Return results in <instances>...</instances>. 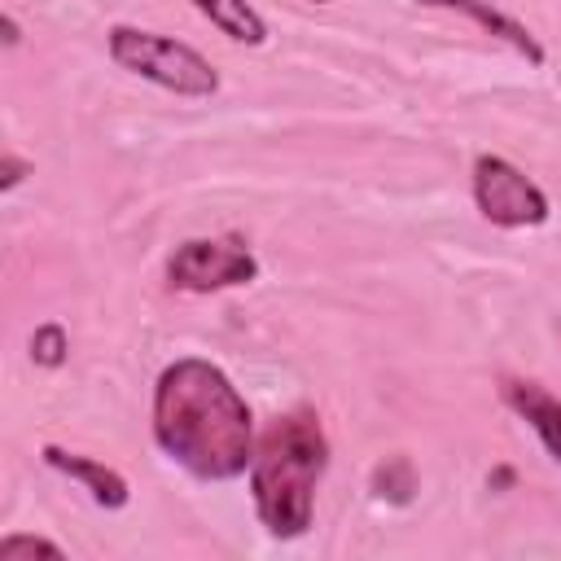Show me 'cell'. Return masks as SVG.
Listing matches in <instances>:
<instances>
[{
  "label": "cell",
  "mask_w": 561,
  "mask_h": 561,
  "mask_svg": "<svg viewBox=\"0 0 561 561\" xmlns=\"http://www.w3.org/2000/svg\"><path fill=\"white\" fill-rule=\"evenodd\" d=\"M153 438L202 482L241 478L254 460V416L210 359H175L153 386Z\"/></svg>",
  "instance_id": "6da1fadb"
},
{
  "label": "cell",
  "mask_w": 561,
  "mask_h": 561,
  "mask_svg": "<svg viewBox=\"0 0 561 561\" xmlns=\"http://www.w3.org/2000/svg\"><path fill=\"white\" fill-rule=\"evenodd\" d=\"M329 465V438L320 430V416L298 408L280 421H272L250 460V491L259 522L276 539H298L311 526L316 508V482Z\"/></svg>",
  "instance_id": "7a4b0ae2"
},
{
  "label": "cell",
  "mask_w": 561,
  "mask_h": 561,
  "mask_svg": "<svg viewBox=\"0 0 561 561\" xmlns=\"http://www.w3.org/2000/svg\"><path fill=\"white\" fill-rule=\"evenodd\" d=\"M110 57L123 70H131V75H140V79H149L175 96H215L219 92V70L197 48H188L171 35H158V31L114 26L110 31Z\"/></svg>",
  "instance_id": "3957f363"
},
{
  "label": "cell",
  "mask_w": 561,
  "mask_h": 561,
  "mask_svg": "<svg viewBox=\"0 0 561 561\" xmlns=\"http://www.w3.org/2000/svg\"><path fill=\"white\" fill-rule=\"evenodd\" d=\"M254 276H259V263L241 237H193V241H180L175 254L167 259V280L171 289H184V294L250 285Z\"/></svg>",
  "instance_id": "277c9868"
},
{
  "label": "cell",
  "mask_w": 561,
  "mask_h": 561,
  "mask_svg": "<svg viewBox=\"0 0 561 561\" xmlns=\"http://www.w3.org/2000/svg\"><path fill=\"white\" fill-rule=\"evenodd\" d=\"M473 202L495 228H539L552 215L548 193L500 153L473 162Z\"/></svg>",
  "instance_id": "5b68a950"
},
{
  "label": "cell",
  "mask_w": 561,
  "mask_h": 561,
  "mask_svg": "<svg viewBox=\"0 0 561 561\" xmlns=\"http://www.w3.org/2000/svg\"><path fill=\"white\" fill-rule=\"evenodd\" d=\"M504 403L539 434L548 456L561 465V403L539 381H504Z\"/></svg>",
  "instance_id": "8992f818"
},
{
  "label": "cell",
  "mask_w": 561,
  "mask_h": 561,
  "mask_svg": "<svg viewBox=\"0 0 561 561\" xmlns=\"http://www.w3.org/2000/svg\"><path fill=\"white\" fill-rule=\"evenodd\" d=\"M44 460H48L57 473L83 482L101 508H123V504H127V482H123V473H114L110 465H101V460H92V456L61 451V447H44Z\"/></svg>",
  "instance_id": "52a82bcc"
},
{
  "label": "cell",
  "mask_w": 561,
  "mask_h": 561,
  "mask_svg": "<svg viewBox=\"0 0 561 561\" xmlns=\"http://www.w3.org/2000/svg\"><path fill=\"white\" fill-rule=\"evenodd\" d=\"M421 4H438V9H451V13H465V18H473L482 31H491V35H500L513 53H522L530 66H543V44L517 22V18H508V13H500V9H491L486 0H421Z\"/></svg>",
  "instance_id": "ba28073f"
},
{
  "label": "cell",
  "mask_w": 561,
  "mask_h": 561,
  "mask_svg": "<svg viewBox=\"0 0 561 561\" xmlns=\"http://www.w3.org/2000/svg\"><path fill=\"white\" fill-rule=\"evenodd\" d=\"M188 4H193L202 18H210V26L224 31L228 39L250 44V48L267 44V22H263V13H259L250 0H188Z\"/></svg>",
  "instance_id": "9c48e42d"
},
{
  "label": "cell",
  "mask_w": 561,
  "mask_h": 561,
  "mask_svg": "<svg viewBox=\"0 0 561 561\" xmlns=\"http://www.w3.org/2000/svg\"><path fill=\"white\" fill-rule=\"evenodd\" d=\"M66 351H70V342H66V329H61V324H39V329H35V337H31V359H35L39 368H57V364L66 359Z\"/></svg>",
  "instance_id": "30bf717a"
},
{
  "label": "cell",
  "mask_w": 561,
  "mask_h": 561,
  "mask_svg": "<svg viewBox=\"0 0 561 561\" xmlns=\"http://www.w3.org/2000/svg\"><path fill=\"white\" fill-rule=\"evenodd\" d=\"M18 557H53V561H61L66 552L53 539H39V535H9V539H0V561H18Z\"/></svg>",
  "instance_id": "8fae6325"
},
{
  "label": "cell",
  "mask_w": 561,
  "mask_h": 561,
  "mask_svg": "<svg viewBox=\"0 0 561 561\" xmlns=\"http://www.w3.org/2000/svg\"><path fill=\"white\" fill-rule=\"evenodd\" d=\"M26 175H31V162H22L18 153H4V180H0V193H13Z\"/></svg>",
  "instance_id": "7c38bea8"
},
{
  "label": "cell",
  "mask_w": 561,
  "mask_h": 561,
  "mask_svg": "<svg viewBox=\"0 0 561 561\" xmlns=\"http://www.w3.org/2000/svg\"><path fill=\"white\" fill-rule=\"evenodd\" d=\"M18 39H22V35H18V22H13V18H4V44H9V48H13V44H18Z\"/></svg>",
  "instance_id": "4fadbf2b"
},
{
  "label": "cell",
  "mask_w": 561,
  "mask_h": 561,
  "mask_svg": "<svg viewBox=\"0 0 561 561\" xmlns=\"http://www.w3.org/2000/svg\"><path fill=\"white\" fill-rule=\"evenodd\" d=\"M311 4H329V0H311Z\"/></svg>",
  "instance_id": "5bb4252c"
}]
</instances>
